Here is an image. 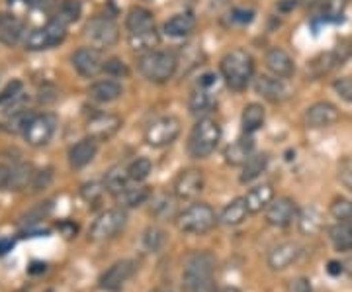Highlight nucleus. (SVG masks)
Here are the masks:
<instances>
[{
	"instance_id": "1",
	"label": "nucleus",
	"mask_w": 352,
	"mask_h": 292,
	"mask_svg": "<svg viewBox=\"0 0 352 292\" xmlns=\"http://www.w3.org/2000/svg\"><path fill=\"white\" fill-rule=\"evenodd\" d=\"M221 75L231 90H245L254 75V59L249 51L233 50L221 59Z\"/></svg>"
},
{
	"instance_id": "2",
	"label": "nucleus",
	"mask_w": 352,
	"mask_h": 292,
	"mask_svg": "<svg viewBox=\"0 0 352 292\" xmlns=\"http://www.w3.org/2000/svg\"><path fill=\"white\" fill-rule=\"evenodd\" d=\"M176 57L168 51H147L138 59V69L141 75L151 83L163 85L170 81L176 73Z\"/></svg>"
},
{
	"instance_id": "3",
	"label": "nucleus",
	"mask_w": 352,
	"mask_h": 292,
	"mask_svg": "<svg viewBox=\"0 0 352 292\" xmlns=\"http://www.w3.org/2000/svg\"><path fill=\"white\" fill-rule=\"evenodd\" d=\"M221 141V126L212 118H200L188 140V153L194 159H206Z\"/></svg>"
},
{
	"instance_id": "4",
	"label": "nucleus",
	"mask_w": 352,
	"mask_h": 292,
	"mask_svg": "<svg viewBox=\"0 0 352 292\" xmlns=\"http://www.w3.org/2000/svg\"><path fill=\"white\" fill-rule=\"evenodd\" d=\"M176 224H178V229L184 233L201 236V233H208L210 229L215 228L217 216H215V210L210 204H192L182 214H178Z\"/></svg>"
},
{
	"instance_id": "5",
	"label": "nucleus",
	"mask_w": 352,
	"mask_h": 292,
	"mask_svg": "<svg viewBox=\"0 0 352 292\" xmlns=\"http://www.w3.org/2000/svg\"><path fill=\"white\" fill-rule=\"evenodd\" d=\"M85 36L90 41V48L100 51L110 50L120 39V28L112 18L98 16V18H92L88 22L87 28H85Z\"/></svg>"
},
{
	"instance_id": "6",
	"label": "nucleus",
	"mask_w": 352,
	"mask_h": 292,
	"mask_svg": "<svg viewBox=\"0 0 352 292\" xmlns=\"http://www.w3.org/2000/svg\"><path fill=\"white\" fill-rule=\"evenodd\" d=\"M127 224V214L120 208H113V210H106L102 212L100 216L94 220L92 228L88 238L92 242H106V240H112L116 238L122 229L126 228Z\"/></svg>"
},
{
	"instance_id": "7",
	"label": "nucleus",
	"mask_w": 352,
	"mask_h": 292,
	"mask_svg": "<svg viewBox=\"0 0 352 292\" xmlns=\"http://www.w3.org/2000/svg\"><path fill=\"white\" fill-rule=\"evenodd\" d=\"M180 120L176 116H163L159 120H155L151 126L145 129V143L151 147H166L170 143H175L180 136Z\"/></svg>"
},
{
	"instance_id": "8",
	"label": "nucleus",
	"mask_w": 352,
	"mask_h": 292,
	"mask_svg": "<svg viewBox=\"0 0 352 292\" xmlns=\"http://www.w3.org/2000/svg\"><path fill=\"white\" fill-rule=\"evenodd\" d=\"M215 263H217L215 257L212 253H208V251H198V253L192 255L186 261V267H184V273H182L184 284L192 291L196 284L214 279Z\"/></svg>"
},
{
	"instance_id": "9",
	"label": "nucleus",
	"mask_w": 352,
	"mask_h": 292,
	"mask_svg": "<svg viewBox=\"0 0 352 292\" xmlns=\"http://www.w3.org/2000/svg\"><path fill=\"white\" fill-rule=\"evenodd\" d=\"M135 271H138V263L135 261H129V259L118 261L108 271L102 273V277L98 279V286L106 292H118L126 284L127 280L135 275Z\"/></svg>"
},
{
	"instance_id": "10",
	"label": "nucleus",
	"mask_w": 352,
	"mask_h": 292,
	"mask_svg": "<svg viewBox=\"0 0 352 292\" xmlns=\"http://www.w3.org/2000/svg\"><path fill=\"white\" fill-rule=\"evenodd\" d=\"M34 175H36L34 167L28 163H14L10 167H4L2 178H0V191H24L28 187H32Z\"/></svg>"
},
{
	"instance_id": "11",
	"label": "nucleus",
	"mask_w": 352,
	"mask_h": 292,
	"mask_svg": "<svg viewBox=\"0 0 352 292\" xmlns=\"http://www.w3.org/2000/svg\"><path fill=\"white\" fill-rule=\"evenodd\" d=\"M173 191H175L176 198H180V200H194L204 191V173L194 167L180 171L178 177L175 178Z\"/></svg>"
},
{
	"instance_id": "12",
	"label": "nucleus",
	"mask_w": 352,
	"mask_h": 292,
	"mask_svg": "<svg viewBox=\"0 0 352 292\" xmlns=\"http://www.w3.org/2000/svg\"><path fill=\"white\" fill-rule=\"evenodd\" d=\"M55 134V120L47 114L32 116V120L28 122V126L24 129L25 141L32 147H43L47 145Z\"/></svg>"
},
{
	"instance_id": "13",
	"label": "nucleus",
	"mask_w": 352,
	"mask_h": 292,
	"mask_svg": "<svg viewBox=\"0 0 352 292\" xmlns=\"http://www.w3.org/2000/svg\"><path fill=\"white\" fill-rule=\"evenodd\" d=\"M122 127V118L110 112H98L87 122L88 138L96 141H106L113 138Z\"/></svg>"
},
{
	"instance_id": "14",
	"label": "nucleus",
	"mask_w": 352,
	"mask_h": 292,
	"mask_svg": "<svg viewBox=\"0 0 352 292\" xmlns=\"http://www.w3.org/2000/svg\"><path fill=\"white\" fill-rule=\"evenodd\" d=\"M75 71L85 79H92L100 71H104V59H102V51L94 48H80L73 53L71 57Z\"/></svg>"
},
{
	"instance_id": "15",
	"label": "nucleus",
	"mask_w": 352,
	"mask_h": 292,
	"mask_svg": "<svg viewBox=\"0 0 352 292\" xmlns=\"http://www.w3.org/2000/svg\"><path fill=\"white\" fill-rule=\"evenodd\" d=\"M296 218H298V206L288 196L272 200L266 208V222L274 228H288Z\"/></svg>"
},
{
	"instance_id": "16",
	"label": "nucleus",
	"mask_w": 352,
	"mask_h": 292,
	"mask_svg": "<svg viewBox=\"0 0 352 292\" xmlns=\"http://www.w3.org/2000/svg\"><path fill=\"white\" fill-rule=\"evenodd\" d=\"M340 118L339 108L331 102H315L314 106L307 108L305 112V124L307 127H314V129H319V127H329L333 124H337Z\"/></svg>"
},
{
	"instance_id": "17",
	"label": "nucleus",
	"mask_w": 352,
	"mask_h": 292,
	"mask_svg": "<svg viewBox=\"0 0 352 292\" xmlns=\"http://www.w3.org/2000/svg\"><path fill=\"white\" fill-rule=\"evenodd\" d=\"M300 255H302V247H300L298 243H280V245H276V247L268 253L266 263H268V267L272 269V271H284V269H288L289 265H294V263L300 259Z\"/></svg>"
},
{
	"instance_id": "18",
	"label": "nucleus",
	"mask_w": 352,
	"mask_h": 292,
	"mask_svg": "<svg viewBox=\"0 0 352 292\" xmlns=\"http://www.w3.org/2000/svg\"><path fill=\"white\" fill-rule=\"evenodd\" d=\"M96 153H98V143H96V140H92V138L80 140L69 149V165H71V169H75V171L85 169V167L90 165L94 161Z\"/></svg>"
},
{
	"instance_id": "19",
	"label": "nucleus",
	"mask_w": 352,
	"mask_h": 292,
	"mask_svg": "<svg viewBox=\"0 0 352 292\" xmlns=\"http://www.w3.org/2000/svg\"><path fill=\"white\" fill-rule=\"evenodd\" d=\"M256 94H261L263 98L270 102H282L288 96V87L284 83V79L278 76H261L254 83Z\"/></svg>"
},
{
	"instance_id": "20",
	"label": "nucleus",
	"mask_w": 352,
	"mask_h": 292,
	"mask_svg": "<svg viewBox=\"0 0 352 292\" xmlns=\"http://www.w3.org/2000/svg\"><path fill=\"white\" fill-rule=\"evenodd\" d=\"M264 63L266 67L278 76V79H289L296 71V65H294V59L289 57L288 53L280 48H272V50L266 53L264 57Z\"/></svg>"
},
{
	"instance_id": "21",
	"label": "nucleus",
	"mask_w": 352,
	"mask_h": 292,
	"mask_svg": "<svg viewBox=\"0 0 352 292\" xmlns=\"http://www.w3.org/2000/svg\"><path fill=\"white\" fill-rule=\"evenodd\" d=\"M126 28L131 34H141V32H149L155 30V18H153L151 10L147 8H141V6H133L126 18Z\"/></svg>"
},
{
	"instance_id": "22",
	"label": "nucleus",
	"mask_w": 352,
	"mask_h": 292,
	"mask_svg": "<svg viewBox=\"0 0 352 292\" xmlns=\"http://www.w3.org/2000/svg\"><path fill=\"white\" fill-rule=\"evenodd\" d=\"M25 36V25L20 18L16 16H4L2 25H0V41L8 48L18 45Z\"/></svg>"
},
{
	"instance_id": "23",
	"label": "nucleus",
	"mask_w": 352,
	"mask_h": 292,
	"mask_svg": "<svg viewBox=\"0 0 352 292\" xmlns=\"http://www.w3.org/2000/svg\"><path fill=\"white\" fill-rule=\"evenodd\" d=\"M196 30V18L192 14H176L164 22V34L170 38H186Z\"/></svg>"
},
{
	"instance_id": "24",
	"label": "nucleus",
	"mask_w": 352,
	"mask_h": 292,
	"mask_svg": "<svg viewBox=\"0 0 352 292\" xmlns=\"http://www.w3.org/2000/svg\"><path fill=\"white\" fill-rule=\"evenodd\" d=\"M245 200H247V206H249V212L258 214V212L266 210L270 206V202L274 200V189L270 185H258V187H254V189L247 192Z\"/></svg>"
},
{
	"instance_id": "25",
	"label": "nucleus",
	"mask_w": 352,
	"mask_h": 292,
	"mask_svg": "<svg viewBox=\"0 0 352 292\" xmlns=\"http://www.w3.org/2000/svg\"><path fill=\"white\" fill-rule=\"evenodd\" d=\"M88 94H90V98L96 102H113L118 101L122 94H124V89H122V85L118 83V81H98V83H94L90 89H88Z\"/></svg>"
},
{
	"instance_id": "26",
	"label": "nucleus",
	"mask_w": 352,
	"mask_h": 292,
	"mask_svg": "<svg viewBox=\"0 0 352 292\" xmlns=\"http://www.w3.org/2000/svg\"><path fill=\"white\" fill-rule=\"evenodd\" d=\"M252 149H254V143L251 138H241V140L233 141L226 149V161L229 165L235 167L245 165L251 159Z\"/></svg>"
},
{
	"instance_id": "27",
	"label": "nucleus",
	"mask_w": 352,
	"mask_h": 292,
	"mask_svg": "<svg viewBox=\"0 0 352 292\" xmlns=\"http://www.w3.org/2000/svg\"><path fill=\"white\" fill-rule=\"evenodd\" d=\"M249 214H251L249 206H247V200L243 196V198H235V200L227 204L223 212H221V216H219V222L226 224V226H239L247 220Z\"/></svg>"
},
{
	"instance_id": "28",
	"label": "nucleus",
	"mask_w": 352,
	"mask_h": 292,
	"mask_svg": "<svg viewBox=\"0 0 352 292\" xmlns=\"http://www.w3.org/2000/svg\"><path fill=\"white\" fill-rule=\"evenodd\" d=\"M264 118H266V114H264L263 104H258V102L247 104L245 110H243V116H241L243 132H245V134H254L256 129L263 127Z\"/></svg>"
},
{
	"instance_id": "29",
	"label": "nucleus",
	"mask_w": 352,
	"mask_h": 292,
	"mask_svg": "<svg viewBox=\"0 0 352 292\" xmlns=\"http://www.w3.org/2000/svg\"><path fill=\"white\" fill-rule=\"evenodd\" d=\"M298 228L305 236L319 233L323 229V216H321V212L315 206H309V208L302 210L300 216H298Z\"/></svg>"
},
{
	"instance_id": "30",
	"label": "nucleus",
	"mask_w": 352,
	"mask_h": 292,
	"mask_svg": "<svg viewBox=\"0 0 352 292\" xmlns=\"http://www.w3.org/2000/svg\"><path fill=\"white\" fill-rule=\"evenodd\" d=\"M329 238L337 251H352V220L333 226L329 229Z\"/></svg>"
},
{
	"instance_id": "31",
	"label": "nucleus",
	"mask_w": 352,
	"mask_h": 292,
	"mask_svg": "<svg viewBox=\"0 0 352 292\" xmlns=\"http://www.w3.org/2000/svg\"><path fill=\"white\" fill-rule=\"evenodd\" d=\"M24 45H25V50H30V51H43V50H50V48H53L55 43H53V39H51L47 28L43 25V28L30 30V32L25 34Z\"/></svg>"
},
{
	"instance_id": "32",
	"label": "nucleus",
	"mask_w": 352,
	"mask_h": 292,
	"mask_svg": "<svg viewBox=\"0 0 352 292\" xmlns=\"http://www.w3.org/2000/svg\"><path fill=\"white\" fill-rule=\"evenodd\" d=\"M129 180H131V178H129V175H127V169L113 167L112 171L106 175V178H104V187H106V191L108 192H112V194H116V196H120V194L129 187V185H127Z\"/></svg>"
},
{
	"instance_id": "33",
	"label": "nucleus",
	"mask_w": 352,
	"mask_h": 292,
	"mask_svg": "<svg viewBox=\"0 0 352 292\" xmlns=\"http://www.w3.org/2000/svg\"><path fill=\"white\" fill-rule=\"evenodd\" d=\"M159 32L157 30H149V32H141V34H131L129 36V48L135 51H153L159 45Z\"/></svg>"
},
{
	"instance_id": "34",
	"label": "nucleus",
	"mask_w": 352,
	"mask_h": 292,
	"mask_svg": "<svg viewBox=\"0 0 352 292\" xmlns=\"http://www.w3.org/2000/svg\"><path fill=\"white\" fill-rule=\"evenodd\" d=\"M268 165V155H251V159L243 165V175H241V182H251L256 177H261L264 169Z\"/></svg>"
},
{
	"instance_id": "35",
	"label": "nucleus",
	"mask_w": 352,
	"mask_h": 292,
	"mask_svg": "<svg viewBox=\"0 0 352 292\" xmlns=\"http://www.w3.org/2000/svg\"><path fill=\"white\" fill-rule=\"evenodd\" d=\"M212 106H214V101H212V96L206 90V87H200V89H196L192 92V96H190V110H192V114H208L212 110Z\"/></svg>"
},
{
	"instance_id": "36",
	"label": "nucleus",
	"mask_w": 352,
	"mask_h": 292,
	"mask_svg": "<svg viewBox=\"0 0 352 292\" xmlns=\"http://www.w3.org/2000/svg\"><path fill=\"white\" fill-rule=\"evenodd\" d=\"M80 14H82V4H80V0H63L61 4H59V10H57V20H61L63 24H73L76 22L78 18H80Z\"/></svg>"
},
{
	"instance_id": "37",
	"label": "nucleus",
	"mask_w": 352,
	"mask_h": 292,
	"mask_svg": "<svg viewBox=\"0 0 352 292\" xmlns=\"http://www.w3.org/2000/svg\"><path fill=\"white\" fill-rule=\"evenodd\" d=\"M153 171V163L151 159H147V157H138L135 161H131L129 167H127V175L131 180H135V182H141V180H145V178L151 175Z\"/></svg>"
},
{
	"instance_id": "38",
	"label": "nucleus",
	"mask_w": 352,
	"mask_h": 292,
	"mask_svg": "<svg viewBox=\"0 0 352 292\" xmlns=\"http://www.w3.org/2000/svg\"><path fill=\"white\" fill-rule=\"evenodd\" d=\"M149 189L147 187H127L126 191L120 194V198H122V202L124 206H129V208H133V206H139V204H143L147 198H149Z\"/></svg>"
},
{
	"instance_id": "39",
	"label": "nucleus",
	"mask_w": 352,
	"mask_h": 292,
	"mask_svg": "<svg viewBox=\"0 0 352 292\" xmlns=\"http://www.w3.org/2000/svg\"><path fill=\"white\" fill-rule=\"evenodd\" d=\"M164 242H166V238H164V231L159 228H149L145 231V236H143V243H145V247L153 251V253H159L161 249H163Z\"/></svg>"
},
{
	"instance_id": "40",
	"label": "nucleus",
	"mask_w": 352,
	"mask_h": 292,
	"mask_svg": "<svg viewBox=\"0 0 352 292\" xmlns=\"http://www.w3.org/2000/svg\"><path fill=\"white\" fill-rule=\"evenodd\" d=\"M331 216L339 222H349L352 220V200H346V198H337L333 200L331 208H329Z\"/></svg>"
},
{
	"instance_id": "41",
	"label": "nucleus",
	"mask_w": 352,
	"mask_h": 292,
	"mask_svg": "<svg viewBox=\"0 0 352 292\" xmlns=\"http://www.w3.org/2000/svg\"><path fill=\"white\" fill-rule=\"evenodd\" d=\"M45 28H47V32H50V36L55 45H59V43L67 38V24H63V22L57 20V18H51Z\"/></svg>"
},
{
	"instance_id": "42",
	"label": "nucleus",
	"mask_w": 352,
	"mask_h": 292,
	"mask_svg": "<svg viewBox=\"0 0 352 292\" xmlns=\"http://www.w3.org/2000/svg\"><path fill=\"white\" fill-rule=\"evenodd\" d=\"M51 180H53V171L51 169H41V171H38L34 175V180H32V187L30 189L34 192L45 191L51 185Z\"/></svg>"
},
{
	"instance_id": "43",
	"label": "nucleus",
	"mask_w": 352,
	"mask_h": 292,
	"mask_svg": "<svg viewBox=\"0 0 352 292\" xmlns=\"http://www.w3.org/2000/svg\"><path fill=\"white\" fill-rule=\"evenodd\" d=\"M333 89L344 102H352V76H342L333 83Z\"/></svg>"
},
{
	"instance_id": "44",
	"label": "nucleus",
	"mask_w": 352,
	"mask_h": 292,
	"mask_svg": "<svg viewBox=\"0 0 352 292\" xmlns=\"http://www.w3.org/2000/svg\"><path fill=\"white\" fill-rule=\"evenodd\" d=\"M339 180L346 191L352 192V159H344V161L340 163Z\"/></svg>"
},
{
	"instance_id": "45",
	"label": "nucleus",
	"mask_w": 352,
	"mask_h": 292,
	"mask_svg": "<svg viewBox=\"0 0 352 292\" xmlns=\"http://www.w3.org/2000/svg\"><path fill=\"white\" fill-rule=\"evenodd\" d=\"M102 192H104V189H102L100 182H88V185H85L82 189H80V194H82V198L87 200V202H96L98 198L102 196Z\"/></svg>"
},
{
	"instance_id": "46",
	"label": "nucleus",
	"mask_w": 352,
	"mask_h": 292,
	"mask_svg": "<svg viewBox=\"0 0 352 292\" xmlns=\"http://www.w3.org/2000/svg\"><path fill=\"white\" fill-rule=\"evenodd\" d=\"M20 92H22V81L16 79L12 83H8L6 89L0 92V104H4L6 101H12V98H16Z\"/></svg>"
},
{
	"instance_id": "47",
	"label": "nucleus",
	"mask_w": 352,
	"mask_h": 292,
	"mask_svg": "<svg viewBox=\"0 0 352 292\" xmlns=\"http://www.w3.org/2000/svg\"><path fill=\"white\" fill-rule=\"evenodd\" d=\"M104 71L113 76L127 75V67L122 59H110V61H104Z\"/></svg>"
},
{
	"instance_id": "48",
	"label": "nucleus",
	"mask_w": 352,
	"mask_h": 292,
	"mask_svg": "<svg viewBox=\"0 0 352 292\" xmlns=\"http://www.w3.org/2000/svg\"><path fill=\"white\" fill-rule=\"evenodd\" d=\"M288 292H314L311 289V282L309 279H305V277H298V279H294L289 282Z\"/></svg>"
},
{
	"instance_id": "49",
	"label": "nucleus",
	"mask_w": 352,
	"mask_h": 292,
	"mask_svg": "<svg viewBox=\"0 0 352 292\" xmlns=\"http://www.w3.org/2000/svg\"><path fill=\"white\" fill-rule=\"evenodd\" d=\"M344 6H346V0H325V10L333 18L340 16L342 10H344Z\"/></svg>"
},
{
	"instance_id": "50",
	"label": "nucleus",
	"mask_w": 352,
	"mask_h": 292,
	"mask_svg": "<svg viewBox=\"0 0 352 292\" xmlns=\"http://www.w3.org/2000/svg\"><path fill=\"white\" fill-rule=\"evenodd\" d=\"M173 210H175V204L173 200L168 198V200H161L159 204H155V214L161 218H168L173 216Z\"/></svg>"
},
{
	"instance_id": "51",
	"label": "nucleus",
	"mask_w": 352,
	"mask_h": 292,
	"mask_svg": "<svg viewBox=\"0 0 352 292\" xmlns=\"http://www.w3.org/2000/svg\"><path fill=\"white\" fill-rule=\"evenodd\" d=\"M192 292H217L214 284V279L212 280H206V282H200V284H196Z\"/></svg>"
},
{
	"instance_id": "52",
	"label": "nucleus",
	"mask_w": 352,
	"mask_h": 292,
	"mask_svg": "<svg viewBox=\"0 0 352 292\" xmlns=\"http://www.w3.org/2000/svg\"><path fill=\"white\" fill-rule=\"evenodd\" d=\"M14 247L12 238H6V236H0V255H6Z\"/></svg>"
},
{
	"instance_id": "53",
	"label": "nucleus",
	"mask_w": 352,
	"mask_h": 292,
	"mask_svg": "<svg viewBox=\"0 0 352 292\" xmlns=\"http://www.w3.org/2000/svg\"><path fill=\"white\" fill-rule=\"evenodd\" d=\"M342 271H344V265L339 263V261H331L327 265V273L329 275H333V277H339Z\"/></svg>"
},
{
	"instance_id": "54",
	"label": "nucleus",
	"mask_w": 352,
	"mask_h": 292,
	"mask_svg": "<svg viewBox=\"0 0 352 292\" xmlns=\"http://www.w3.org/2000/svg\"><path fill=\"white\" fill-rule=\"evenodd\" d=\"M237 20H241V22H251L252 20V12H239L237 10Z\"/></svg>"
},
{
	"instance_id": "55",
	"label": "nucleus",
	"mask_w": 352,
	"mask_h": 292,
	"mask_svg": "<svg viewBox=\"0 0 352 292\" xmlns=\"http://www.w3.org/2000/svg\"><path fill=\"white\" fill-rule=\"evenodd\" d=\"M45 271V263H32L30 273H43Z\"/></svg>"
},
{
	"instance_id": "56",
	"label": "nucleus",
	"mask_w": 352,
	"mask_h": 292,
	"mask_svg": "<svg viewBox=\"0 0 352 292\" xmlns=\"http://www.w3.org/2000/svg\"><path fill=\"white\" fill-rule=\"evenodd\" d=\"M219 292H241L239 289H235V286H226L223 291H219Z\"/></svg>"
},
{
	"instance_id": "57",
	"label": "nucleus",
	"mask_w": 352,
	"mask_h": 292,
	"mask_svg": "<svg viewBox=\"0 0 352 292\" xmlns=\"http://www.w3.org/2000/svg\"><path fill=\"white\" fill-rule=\"evenodd\" d=\"M344 267L349 269V273H351V275H352V259H351V261H349V263H346V265H344Z\"/></svg>"
},
{
	"instance_id": "58",
	"label": "nucleus",
	"mask_w": 352,
	"mask_h": 292,
	"mask_svg": "<svg viewBox=\"0 0 352 292\" xmlns=\"http://www.w3.org/2000/svg\"><path fill=\"white\" fill-rule=\"evenodd\" d=\"M2 169H4V167L0 165V178H2Z\"/></svg>"
},
{
	"instance_id": "59",
	"label": "nucleus",
	"mask_w": 352,
	"mask_h": 292,
	"mask_svg": "<svg viewBox=\"0 0 352 292\" xmlns=\"http://www.w3.org/2000/svg\"><path fill=\"white\" fill-rule=\"evenodd\" d=\"M47 292H53V291H47Z\"/></svg>"
}]
</instances>
